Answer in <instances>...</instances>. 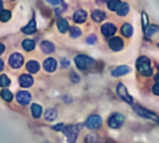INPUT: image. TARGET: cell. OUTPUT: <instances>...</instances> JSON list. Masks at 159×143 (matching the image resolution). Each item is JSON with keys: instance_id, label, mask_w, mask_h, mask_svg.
<instances>
[{"instance_id": "cell-25", "label": "cell", "mask_w": 159, "mask_h": 143, "mask_svg": "<svg viewBox=\"0 0 159 143\" xmlns=\"http://www.w3.org/2000/svg\"><path fill=\"white\" fill-rule=\"evenodd\" d=\"M159 31V29L157 27V26H154V25H148L145 29H144V32H145V35L148 36V37H150V36H153L155 32H158Z\"/></svg>"}, {"instance_id": "cell-8", "label": "cell", "mask_w": 159, "mask_h": 143, "mask_svg": "<svg viewBox=\"0 0 159 143\" xmlns=\"http://www.w3.org/2000/svg\"><path fill=\"white\" fill-rule=\"evenodd\" d=\"M117 93H118L119 97L123 98L125 102L133 103V98L128 95V91H127V88H125V86H124L123 83H118V86H117Z\"/></svg>"}, {"instance_id": "cell-24", "label": "cell", "mask_w": 159, "mask_h": 143, "mask_svg": "<svg viewBox=\"0 0 159 143\" xmlns=\"http://www.w3.org/2000/svg\"><path fill=\"white\" fill-rule=\"evenodd\" d=\"M22 47L26 51H32L35 48V41L34 40H24L22 41Z\"/></svg>"}, {"instance_id": "cell-43", "label": "cell", "mask_w": 159, "mask_h": 143, "mask_svg": "<svg viewBox=\"0 0 159 143\" xmlns=\"http://www.w3.org/2000/svg\"><path fill=\"white\" fill-rule=\"evenodd\" d=\"M158 47H159V44H158Z\"/></svg>"}, {"instance_id": "cell-21", "label": "cell", "mask_w": 159, "mask_h": 143, "mask_svg": "<svg viewBox=\"0 0 159 143\" xmlns=\"http://www.w3.org/2000/svg\"><path fill=\"white\" fill-rule=\"evenodd\" d=\"M128 11H129V6H128L127 2H122V4L119 5V7L117 9V14H118L119 16H125V15L128 14Z\"/></svg>"}, {"instance_id": "cell-20", "label": "cell", "mask_w": 159, "mask_h": 143, "mask_svg": "<svg viewBox=\"0 0 159 143\" xmlns=\"http://www.w3.org/2000/svg\"><path fill=\"white\" fill-rule=\"evenodd\" d=\"M57 27H58V30H60V32H62V34H65V32H67L68 31V22H67V20H65V19H58L57 20Z\"/></svg>"}, {"instance_id": "cell-41", "label": "cell", "mask_w": 159, "mask_h": 143, "mask_svg": "<svg viewBox=\"0 0 159 143\" xmlns=\"http://www.w3.org/2000/svg\"><path fill=\"white\" fill-rule=\"evenodd\" d=\"M154 78H155V81H157V82L159 83V73H157V75L154 76Z\"/></svg>"}, {"instance_id": "cell-22", "label": "cell", "mask_w": 159, "mask_h": 143, "mask_svg": "<svg viewBox=\"0 0 159 143\" xmlns=\"http://www.w3.org/2000/svg\"><path fill=\"white\" fill-rule=\"evenodd\" d=\"M31 112H32V116L35 118H39L42 114V107L40 104H37V103H34L31 106Z\"/></svg>"}, {"instance_id": "cell-7", "label": "cell", "mask_w": 159, "mask_h": 143, "mask_svg": "<svg viewBox=\"0 0 159 143\" xmlns=\"http://www.w3.org/2000/svg\"><path fill=\"white\" fill-rule=\"evenodd\" d=\"M22 63H24V57H22V55L17 53V52H14L9 57V65L12 68H19V67L22 66Z\"/></svg>"}, {"instance_id": "cell-10", "label": "cell", "mask_w": 159, "mask_h": 143, "mask_svg": "<svg viewBox=\"0 0 159 143\" xmlns=\"http://www.w3.org/2000/svg\"><path fill=\"white\" fill-rule=\"evenodd\" d=\"M116 26L112 24V22H106L104 25H102V27H101V31H102V34L106 36V37H109V36H113L114 35V32H116Z\"/></svg>"}, {"instance_id": "cell-34", "label": "cell", "mask_w": 159, "mask_h": 143, "mask_svg": "<svg viewBox=\"0 0 159 143\" xmlns=\"http://www.w3.org/2000/svg\"><path fill=\"white\" fill-rule=\"evenodd\" d=\"M153 93L154 95H157V96H159V83H155L154 86H153Z\"/></svg>"}, {"instance_id": "cell-23", "label": "cell", "mask_w": 159, "mask_h": 143, "mask_svg": "<svg viewBox=\"0 0 159 143\" xmlns=\"http://www.w3.org/2000/svg\"><path fill=\"white\" fill-rule=\"evenodd\" d=\"M120 30H122V34H123L124 36H127V37L132 36V34H133V27H132L130 24H124Z\"/></svg>"}, {"instance_id": "cell-30", "label": "cell", "mask_w": 159, "mask_h": 143, "mask_svg": "<svg viewBox=\"0 0 159 143\" xmlns=\"http://www.w3.org/2000/svg\"><path fill=\"white\" fill-rule=\"evenodd\" d=\"M81 34H82V31H81V29L80 27H70V36L71 37H78V36H81Z\"/></svg>"}, {"instance_id": "cell-28", "label": "cell", "mask_w": 159, "mask_h": 143, "mask_svg": "<svg viewBox=\"0 0 159 143\" xmlns=\"http://www.w3.org/2000/svg\"><path fill=\"white\" fill-rule=\"evenodd\" d=\"M10 17H11V12H10L9 10H1V11H0V21L6 22Z\"/></svg>"}, {"instance_id": "cell-3", "label": "cell", "mask_w": 159, "mask_h": 143, "mask_svg": "<svg viewBox=\"0 0 159 143\" xmlns=\"http://www.w3.org/2000/svg\"><path fill=\"white\" fill-rule=\"evenodd\" d=\"M80 129H81V124H71V126H68L63 129V133L66 134L68 143H75Z\"/></svg>"}, {"instance_id": "cell-32", "label": "cell", "mask_w": 159, "mask_h": 143, "mask_svg": "<svg viewBox=\"0 0 159 143\" xmlns=\"http://www.w3.org/2000/svg\"><path fill=\"white\" fill-rule=\"evenodd\" d=\"M86 41H87V44H96L97 42V37H96V35H89Z\"/></svg>"}, {"instance_id": "cell-38", "label": "cell", "mask_w": 159, "mask_h": 143, "mask_svg": "<svg viewBox=\"0 0 159 143\" xmlns=\"http://www.w3.org/2000/svg\"><path fill=\"white\" fill-rule=\"evenodd\" d=\"M53 128H55V129H62V128H63V126H62V124H57V126H55Z\"/></svg>"}, {"instance_id": "cell-37", "label": "cell", "mask_w": 159, "mask_h": 143, "mask_svg": "<svg viewBox=\"0 0 159 143\" xmlns=\"http://www.w3.org/2000/svg\"><path fill=\"white\" fill-rule=\"evenodd\" d=\"M67 65H68V61H67L66 58H63V60H62V66H67Z\"/></svg>"}, {"instance_id": "cell-12", "label": "cell", "mask_w": 159, "mask_h": 143, "mask_svg": "<svg viewBox=\"0 0 159 143\" xmlns=\"http://www.w3.org/2000/svg\"><path fill=\"white\" fill-rule=\"evenodd\" d=\"M57 67V62L55 58L50 57V58H46L45 62H43V68L47 71V72H53Z\"/></svg>"}, {"instance_id": "cell-33", "label": "cell", "mask_w": 159, "mask_h": 143, "mask_svg": "<svg viewBox=\"0 0 159 143\" xmlns=\"http://www.w3.org/2000/svg\"><path fill=\"white\" fill-rule=\"evenodd\" d=\"M142 21H143V27L145 29V27L148 26V16H147V14H145V12H143V14H142Z\"/></svg>"}, {"instance_id": "cell-42", "label": "cell", "mask_w": 159, "mask_h": 143, "mask_svg": "<svg viewBox=\"0 0 159 143\" xmlns=\"http://www.w3.org/2000/svg\"><path fill=\"white\" fill-rule=\"evenodd\" d=\"M1 10H2V1L0 0V11H1Z\"/></svg>"}, {"instance_id": "cell-13", "label": "cell", "mask_w": 159, "mask_h": 143, "mask_svg": "<svg viewBox=\"0 0 159 143\" xmlns=\"http://www.w3.org/2000/svg\"><path fill=\"white\" fill-rule=\"evenodd\" d=\"M128 72H130V67L128 66H118L112 71V76L114 77H119V76H124Z\"/></svg>"}, {"instance_id": "cell-5", "label": "cell", "mask_w": 159, "mask_h": 143, "mask_svg": "<svg viewBox=\"0 0 159 143\" xmlns=\"http://www.w3.org/2000/svg\"><path fill=\"white\" fill-rule=\"evenodd\" d=\"M134 111H135L139 116H142V117H144V118H149V119L157 121V122L159 123V117H158L154 112H150L149 109H145V108L139 107V106H134Z\"/></svg>"}, {"instance_id": "cell-2", "label": "cell", "mask_w": 159, "mask_h": 143, "mask_svg": "<svg viewBox=\"0 0 159 143\" xmlns=\"http://www.w3.org/2000/svg\"><path fill=\"white\" fill-rule=\"evenodd\" d=\"M75 63L77 66V68L80 70H87L89 67H92L94 65V60L86 56V55H78L75 57Z\"/></svg>"}, {"instance_id": "cell-15", "label": "cell", "mask_w": 159, "mask_h": 143, "mask_svg": "<svg viewBox=\"0 0 159 143\" xmlns=\"http://www.w3.org/2000/svg\"><path fill=\"white\" fill-rule=\"evenodd\" d=\"M86 19H87V12H86L84 10H77V11L73 14V20H75V22H77V24L84 22Z\"/></svg>"}, {"instance_id": "cell-9", "label": "cell", "mask_w": 159, "mask_h": 143, "mask_svg": "<svg viewBox=\"0 0 159 143\" xmlns=\"http://www.w3.org/2000/svg\"><path fill=\"white\" fill-rule=\"evenodd\" d=\"M16 99H17V102H19L20 104L25 106V104L30 103V101H31V95H30L27 91H19V92L16 93Z\"/></svg>"}, {"instance_id": "cell-26", "label": "cell", "mask_w": 159, "mask_h": 143, "mask_svg": "<svg viewBox=\"0 0 159 143\" xmlns=\"http://www.w3.org/2000/svg\"><path fill=\"white\" fill-rule=\"evenodd\" d=\"M56 117H57V112H56V109H53V108H48V109L46 111V113H45V118H46L47 121H53Z\"/></svg>"}, {"instance_id": "cell-11", "label": "cell", "mask_w": 159, "mask_h": 143, "mask_svg": "<svg viewBox=\"0 0 159 143\" xmlns=\"http://www.w3.org/2000/svg\"><path fill=\"white\" fill-rule=\"evenodd\" d=\"M108 44H109V47L113 51H119V50L123 48V40L120 37H112Z\"/></svg>"}, {"instance_id": "cell-31", "label": "cell", "mask_w": 159, "mask_h": 143, "mask_svg": "<svg viewBox=\"0 0 159 143\" xmlns=\"http://www.w3.org/2000/svg\"><path fill=\"white\" fill-rule=\"evenodd\" d=\"M9 85H10L9 77L5 76V75H1V76H0V86H1V87H7Z\"/></svg>"}, {"instance_id": "cell-39", "label": "cell", "mask_w": 159, "mask_h": 143, "mask_svg": "<svg viewBox=\"0 0 159 143\" xmlns=\"http://www.w3.org/2000/svg\"><path fill=\"white\" fill-rule=\"evenodd\" d=\"M4 50H5V46H4L2 44H0V53H2V52H4Z\"/></svg>"}, {"instance_id": "cell-18", "label": "cell", "mask_w": 159, "mask_h": 143, "mask_svg": "<svg viewBox=\"0 0 159 143\" xmlns=\"http://www.w3.org/2000/svg\"><path fill=\"white\" fill-rule=\"evenodd\" d=\"M41 50H42V52H45V53H52V52L55 51V46H53V44L50 42V41H42V42H41Z\"/></svg>"}, {"instance_id": "cell-16", "label": "cell", "mask_w": 159, "mask_h": 143, "mask_svg": "<svg viewBox=\"0 0 159 143\" xmlns=\"http://www.w3.org/2000/svg\"><path fill=\"white\" fill-rule=\"evenodd\" d=\"M26 70H27L30 73H36V72L40 70V65H39L37 61L30 60V61L26 63Z\"/></svg>"}, {"instance_id": "cell-17", "label": "cell", "mask_w": 159, "mask_h": 143, "mask_svg": "<svg viewBox=\"0 0 159 143\" xmlns=\"http://www.w3.org/2000/svg\"><path fill=\"white\" fill-rule=\"evenodd\" d=\"M22 32L26 34V35H30V34H35L36 32V24H35V20L34 19L25 27H22Z\"/></svg>"}, {"instance_id": "cell-44", "label": "cell", "mask_w": 159, "mask_h": 143, "mask_svg": "<svg viewBox=\"0 0 159 143\" xmlns=\"http://www.w3.org/2000/svg\"><path fill=\"white\" fill-rule=\"evenodd\" d=\"M158 68H159V65H158Z\"/></svg>"}, {"instance_id": "cell-27", "label": "cell", "mask_w": 159, "mask_h": 143, "mask_svg": "<svg viewBox=\"0 0 159 143\" xmlns=\"http://www.w3.org/2000/svg\"><path fill=\"white\" fill-rule=\"evenodd\" d=\"M120 4H122L120 0H109L108 1V9L112 11H117V9L119 7Z\"/></svg>"}, {"instance_id": "cell-35", "label": "cell", "mask_w": 159, "mask_h": 143, "mask_svg": "<svg viewBox=\"0 0 159 143\" xmlns=\"http://www.w3.org/2000/svg\"><path fill=\"white\" fill-rule=\"evenodd\" d=\"M46 1L52 4V5H61L62 4V0H46Z\"/></svg>"}, {"instance_id": "cell-4", "label": "cell", "mask_w": 159, "mask_h": 143, "mask_svg": "<svg viewBox=\"0 0 159 143\" xmlns=\"http://www.w3.org/2000/svg\"><path fill=\"white\" fill-rule=\"evenodd\" d=\"M124 123V116L120 113H113L108 118V126L111 128H119Z\"/></svg>"}, {"instance_id": "cell-6", "label": "cell", "mask_w": 159, "mask_h": 143, "mask_svg": "<svg viewBox=\"0 0 159 143\" xmlns=\"http://www.w3.org/2000/svg\"><path fill=\"white\" fill-rule=\"evenodd\" d=\"M86 127L89 128V129H97L98 127H101L102 124V118L97 114H93V116H89L86 121Z\"/></svg>"}, {"instance_id": "cell-36", "label": "cell", "mask_w": 159, "mask_h": 143, "mask_svg": "<svg viewBox=\"0 0 159 143\" xmlns=\"http://www.w3.org/2000/svg\"><path fill=\"white\" fill-rule=\"evenodd\" d=\"M71 77L73 78V82H78V81H80V77H77L75 73H72V75H71Z\"/></svg>"}, {"instance_id": "cell-40", "label": "cell", "mask_w": 159, "mask_h": 143, "mask_svg": "<svg viewBox=\"0 0 159 143\" xmlns=\"http://www.w3.org/2000/svg\"><path fill=\"white\" fill-rule=\"evenodd\" d=\"M2 68H4V62H2V60L0 58V71H2Z\"/></svg>"}, {"instance_id": "cell-19", "label": "cell", "mask_w": 159, "mask_h": 143, "mask_svg": "<svg viewBox=\"0 0 159 143\" xmlns=\"http://www.w3.org/2000/svg\"><path fill=\"white\" fill-rule=\"evenodd\" d=\"M92 19H93V21H96V22H101V21H103V20L106 19V14H104L102 10H94V11L92 12Z\"/></svg>"}, {"instance_id": "cell-1", "label": "cell", "mask_w": 159, "mask_h": 143, "mask_svg": "<svg viewBox=\"0 0 159 143\" xmlns=\"http://www.w3.org/2000/svg\"><path fill=\"white\" fill-rule=\"evenodd\" d=\"M137 68H138L139 73L143 75V76H152V73H153V68L150 66V61L145 56H142V57H139L137 60Z\"/></svg>"}, {"instance_id": "cell-14", "label": "cell", "mask_w": 159, "mask_h": 143, "mask_svg": "<svg viewBox=\"0 0 159 143\" xmlns=\"http://www.w3.org/2000/svg\"><path fill=\"white\" fill-rule=\"evenodd\" d=\"M19 83L22 87H30L34 83V78L30 75H21L19 77Z\"/></svg>"}, {"instance_id": "cell-29", "label": "cell", "mask_w": 159, "mask_h": 143, "mask_svg": "<svg viewBox=\"0 0 159 143\" xmlns=\"http://www.w3.org/2000/svg\"><path fill=\"white\" fill-rule=\"evenodd\" d=\"M0 95H1V97H2V99H5V101H7V102H10V101L12 99V93H11V92H10L9 90H6V88H5V90H2Z\"/></svg>"}]
</instances>
